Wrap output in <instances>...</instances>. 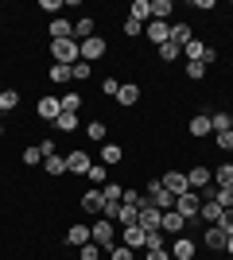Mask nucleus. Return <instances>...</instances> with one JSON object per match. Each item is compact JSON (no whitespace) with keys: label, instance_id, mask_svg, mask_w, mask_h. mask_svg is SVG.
Instances as JSON below:
<instances>
[{"label":"nucleus","instance_id":"nucleus-1","mask_svg":"<svg viewBox=\"0 0 233 260\" xmlns=\"http://www.w3.org/2000/svg\"><path fill=\"white\" fill-rule=\"evenodd\" d=\"M117 233H121V229H117V221H109V217H97V221L89 225V241L101 245V249H113V245H117Z\"/></svg>","mask_w":233,"mask_h":260},{"label":"nucleus","instance_id":"nucleus-2","mask_svg":"<svg viewBox=\"0 0 233 260\" xmlns=\"http://www.w3.org/2000/svg\"><path fill=\"white\" fill-rule=\"evenodd\" d=\"M51 58L62 62V66L82 62V47H78V39H58V43H51Z\"/></svg>","mask_w":233,"mask_h":260},{"label":"nucleus","instance_id":"nucleus-3","mask_svg":"<svg viewBox=\"0 0 233 260\" xmlns=\"http://www.w3.org/2000/svg\"><path fill=\"white\" fill-rule=\"evenodd\" d=\"M183 54H187V62H206V66L218 62V51H214L210 43H202V39H190V43L183 47Z\"/></svg>","mask_w":233,"mask_h":260},{"label":"nucleus","instance_id":"nucleus-4","mask_svg":"<svg viewBox=\"0 0 233 260\" xmlns=\"http://www.w3.org/2000/svg\"><path fill=\"white\" fill-rule=\"evenodd\" d=\"M144 198H148V206H155V210H175V194H171L159 179H155V183H148V194H144Z\"/></svg>","mask_w":233,"mask_h":260},{"label":"nucleus","instance_id":"nucleus-5","mask_svg":"<svg viewBox=\"0 0 233 260\" xmlns=\"http://www.w3.org/2000/svg\"><path fill=\"white\" fill-rule=\"evenodd\" d=\"M175 210L183 217H187V221H198V210H202V194L198 190H183V194L175 198Z\"/></svg>","mask_w":233,"mask_h":260},{"label":"nucleus","instance_id":"nucleus-6","mask_svg":"<svg viewBox=\"0 0 233 260\" xmlns=\"http://www.w3.org/2000/svg\"><path fill=\"white\" fill-rule=\"evenodd\" d=\"M89 167H93V159H89L86 148H74V152H66V171H70V175H89Z\"/></svg>","mask_w":233,"mask_h":260},{"label":"nucleus","instance_id":"nucleus-7","mask_svg":"<svg viewBox=\"0 0 233 260\" xmlns=\"http://www.w3.org/2000/svg\"><path fill=\"white\" fill-rule=\"evenodd\" d=\"M187 183H190V190H210L214 186V167H190Z\"/></svg>","mask_w":233,"mask_h":260},{"label":"nucleus","instance_id":"nucleus-8","mask_svg":"<svg viewBox=\"0 0 233 260\" xmlns=\"http://www.w3.org/2000/svg\"><path fill=\"white\" fill-rule=\"evenodd\" d=\"M121 245H124V249H132V252H140L148 245V229H140V225L121 229Z\"/></svg>","mask_w":233,"mask_h":260},{"label":"nucleus","instance_id":"nucleus-9","mask_svg":"<svg viewBox=\"0 0 233 260\" xmlns=\"http://www.w3.org/2000/svg\"><path fill=\"white\" fill-rule=\"evenodd\" d=\"M171 260H194V252H198V245H194V241L187 237V233H183V237H175L171 241Z\"/></svg>","mask_w":233,"mask_h":260},{"label":"nucleus","instance_id":"nucleus-10","mask_svg":"<svg viewBox=\"0 0 233 260\" xmlns=\"http://www.w3.org/2000/svg\"><path fill=\"white\" fill-rule=\"evenodd\" d=\"M78 47H82V58H86V62H97L101 54L109 51V43H105V39H101V35H89L86 43H78Z\"/></svg>","mask_w":233,"mask_h":260},{"label":"nucleus","instance_id":"nucleus-11","mask_svg":"<svg viewBox=\"0 0 233 260\" xmlns=\"http://www.w3.org/2000/svg\"><path fill=\"white\" fill-rule=\"evenodd\" d=\"M187 225H190V221L179 214V210H163V225H159L163 233H171V237H183V229H187Z\"/></svg>","mask_w":233,"mask_h":260},{"label":"nucleus","instance_id":"nucleus-12","mask_svg":"<svg viewBox=\"0 0 233 260\" xmlns=\"http://www.w3.org/2000/svg\"><path fill=\"white\" fill-rule=\"evenodd\" d=\"M78 202H82V210H86V214H97V217H101V210H105V194H101V186H89Z\"/></svg>","mask_w":233,"mask_h":260},{"label":"nucleus","instance_id":"nucleus-13","mask_svg":"<svg viewBox=\"0 0 233 260\" xmlns=\"http://www.w3.org/2000/svg\"><path fill=\"white\" fill-rule=\"evenodd\" d=\"M225 241H229V237H225V229H218V225L202 229V245H206L210 252H225Z\"/></svg>","mask_w":233,"mask_h":260},{"label":"nucleus","instance_id":"nucleus-14","mask_svg":"<svg viewBox=\"0 0 233 260\" xmlns=\"http://www.w3.org/2000/svg\"><path fill=\"white\" fill-rule=\"evenodd\" d=\"M159 183L171 190V194H183V190H190V183H187V171H167V175H159Z\"/></svg>","mask_w":233,"mask_h":260},{"label":"nucleus","instance_id":"nucleus-15","mask_svg":"<svg viewBox=\"0 0 233 260\" xmlns=\"http://www.w3.org/2000/svg\"><path fill=\"white\" fill-rule=\"evenodd\" d=\"M136 225L148 229V233H152V229H159V225H163V210H155V206H148V202H144V206H140V221H136Z\"/></svg>","mask_w":233,"mask_h":260},{"label":"nucleus","instance_id":"nucleus-16","mask_svg":"<svg viewBox=\"0 0 233 260\" xmlns=\"http://www.w3.org/2000/svg\"><path fill=\"white\" fill-rule=\"evenodd\" d=\"M35 113H39V120H58V113H62V98H39Z\"/></svg>","mask_w":233,"mask_h":260},{"label":"nucleus","instance_id":"nucleus-17","mask_svg":"<svg viewBox=\"0 0 233 260\" xmlns=\"http://www.w3.org/2000/svg\"><path fill=\"white\" fill-rule=\"evenodd\" d=\"M222 214H225V210L218 206L214 198H206V194H202V210H198V221H206V225H218V221H222Z\"/></svg>","mask_w":233,"mask_h":260},{"label":"nucleus","instance_id":"nucleus-18","mask_svg":"<svg viewBox=\"0 0 233 260\" xmlns=\"http://www.w3.org/2000/svg\"><path fill=\"white\" fill-rule=\"evenodd\" d=\"M148 39H152L155 47H163L167 39H171V23H163V20H148Z\"/></svg>","mask_w":233,"mask_h":260},{"label":"nucleus","instance_id":"nucleus-19","mask_svg":"<svg viewBox=\"0 0 233 260\" xmlns=\"http://www.w3.org/2000/svg\"><path fill=\"white\" fill-rule=\"evenodd\" d=\"M187 132L190 136H198V140H206V136H210V113H198V117H190V124H187Z\"/></svg>","mask_w":233,"mask_h":260},{"label":"nucleus","instance_id":"nucleus-20","mask_svg":"<svg viewBox=\"0 0 233 260\" xmlns=\"http://www.w3.org/2000/svg\"><path fill=\"white\" fill-rule=\"evenodd\" d=\"M190 39H194L190 23H183V20H175V23H171V39H167V43H175V47H187Z\"/></svg>","mask_w":233,"mask_h":260},{"label":"nucleus","instance_id":"nucleus-21","mask_svg":"<svg viewBox=\"0 0 233 260\" xmlns=\"http://www.w3.org/2000/svg\"><path fill=\"white\" fill-rule=\"evenodd\" d=\"M51 39H74V23L66 20V16H58V20H51Z\"/></svg>","mask_w":233,"mask_h":260},{"label":"nucleus","instance_id":"nucleus-22","mask_svg":"<svg viewBox=\"0 0 233 260\" xmlns=\"http://www.w3.org/2000/svg\"><path fill=\"white\" fill-rule=\"evenodd\" d=\"M140 101V86H132V82H121V89H117V105H136Z\"/></svg>","mask_w":233,"mask_h":260},{"label":"nucleus","instance_id":"nucleus-23","mask_svg":"<svg viewBox=\"0 0 233 260\" xmlns=\"http://www.w3.org/2000/svg\"><path fill=\"white\" fill-rule=\"evenodd\" d=\"M210 128H214V136H218V132H229V128H233V113H229V109L210 113Z\"/></svg>","mask_w":233,"mask_h":260},{"label":"nucleus","instance_id":"nucleus-24","mask_svg":"<svg viewBox=\"0 0 233 260\" xmlns=\"http://www.w3.org/2000/svg\"><path fill=\"white\" fill-rule=\"evenodd\" d=\"M206 198H214L222 210H233V186H210V190H206Z\"/></svg>","mask_w":233,"mask_h":260},{"label":"nucleus","instance_id":"nucleus-25","mask_svg":"<svg viewBox=\"0 0 233 260\" xmlns=\"http://www.w3.org/2000/svg\"><path fill=\"white\" fill-rule=\"evenodd\" d=\"M121 159H124V148H121V144H109V140L101 144V163H105V167H113V163H121Z\"/></svg>","mask_w":233,"mask_h":260},{"label":"nucleus","instance_id":"nucleus-26","mask_svg":"<svg viewBox=\"0 0 233 260\" xmlns=\"http://www.w3.org/2000/svg\"><path fill=\"white\" fill-rule=\"evenodd\" d=\"M43 171L55 175V179H58V175H70V171H66V155H58V152L47 155V159H43Z\"/></svg>","mask_w":233,"mask_h":260},{"label":"nucleus","instance_id":"nucleus-27","mask_svg":"<svg viewBox=\"0 0 233 260\" xmlns=\"http://www.w3.org/2000/svg\"><path fill=\"white\" fill-rule=\"evenodd\" d=\"M66 245H74V249L89 245V225H70L66 229Z\"/></svg>","mask_w":233,"mask_h":260},{"label":"nucleus","instance_id":"nucleus-28","mask_svg":"<svg viewBox=\"0 0 233 260\" xmlns=\"http://www.w3.org/2000/svg\"><path fill=\"white\" fill-rule=\"evenodd\" d=\"M214 186H233V163L229 159L214 167Z\"/></svg>","mask_w":233,"mask_h":260},{"label":"nucleus","instance_id":"nucleus-29","mask_svg":"<svg viewBox=\"0 0 233 260\" xmlns=\"http://www.w3.org/2000/svg\"><path fill=\"white\" fill-rule=\"evenodd\" d=\"M140 221V206H124L121 202V214H117V225L121 229H128V225H136Z\"/></svg>","mask_w":233,"mask_h":260},{"label":"nucleus","instance_id":"nucleus-30","mask_svg":"<svg viewBox=\"0 0 233 260\" xmlns=\"http://www.w3.org/2000/svg\"><path fill=\"white\" fill-rule=\"evenodd\" d=\"M171 12H175V0H152V20H171Z\"/></svg>","mask_w":233,"mask_h":260},{"label":"nucleus","instance_id":"nucleus-31","mask_svg":"<svg viewBox=\"0 0 233 260\" xmlns=\"http://www.w3.org/2000/svg\"><path fill=\"white\" fill-rule=\"evenodd\" d=\"M128 16H132V20H140V23H148V20H152V0H132Z\"/></svg>","mask_w":233,"mask_h":260},{"label":"nucleus","instance_id":"nucleus-32","mask_svg":"<svg viewBox=\"0 0 233 260\" xmlns=\"http://www.w3.org/2000/svg\"><path fill=\"white\" fill-rule=\"evenodd\" d=\"M89 35H97V31H93V16H82V20L74 23V39H78V43H86Z\"/></svg>","mask_w":233,"mask_h":260},{"label":"nucleus","instance_id":"nucleus-33","mask_svg":"<svg viewBox=\"0 0 233 260\" xmlns=\"http://www.w3.org/2000/svg\"><path fill=\"white\" fill-rule=\"evenodd\" d=\"M20 105V89H0V113H12Z\"/></svg>","mask_w":233,"mask_h":260},{"label":"nucleus","instance_id":"nucleus-34","mask_svg":"<svg viewBox=\"0 0 233 260\" xmlns=\"http://www.w3.org/2000/svg\"><path fill=\"white\" fill-rule=\"evenodd\" d=\"M86 140L105 144V120H89V124H86Z\"/></svg>","mask_w":233,"mask_h":260},{"label":"nucleus","instance_id":"nucleus-35","mask_svg":"<svg viewBox=\"0 0 233 260\" xmlns=\"http://www.w3.org/2000/svg\"><path fill=\"white\" fill-rule=\"evenodd\" d=\"M47 78H51L55 86H66V82H70V66H62V62H51V74H47Z\"/></svg>","mask_w":233,"mask_h":260},{"label":"nucleus","instance_id":"nucleus-36","mask_svg":"<svg viewBox=\"0 0 233 260\" xmlns=\"http://www.w3.org/2000/svg\"><path fill=\"white\" fill-rule=\"evenodd\" d=\"M206 70H210L206 62H183V74H187L190 82H202V78H206Z\"/></svg>","mask_w":233,"mask_h":260},{"label":"nucleus","instance_id":"nucleus-37","mask_svg":"<svg viewBox=\"0 0 233 260\" xmlns=\"http://www.w3.org/2000/svg\"><path fill=\"white\" fill-rule=\"evenodd\" d=\"M55 128H58V132H74V128H78V113H66V109H62V113H58V120H55Z\"/></svg>","mask_w":233,"mask_h":260},{"label":"nucleus","instance_id":"nucleus-38","mask_svg":"<svg viewBox=\"0 0 233 260\" xmlns=\"http://www.w3.org/2000/svg\"><path fill=\"white\" fill-rule=\"evenodd\" d=\"M89 66H93V62H86V58H82V62H74V66H70V82H86V78L93 74Z\"/></svg>","mask_w":233,"mask_h":260},{"label":"nucleus","instance_id":"nucleus-39","mask_svg":"<svg viewBox=\"0 0 233 260\" xmlns=\"http://www.w3.org/2000/svg\"><path fill=\"white\" fill-rule=\"evenodd\" d=\"M89 183H93V186H105V183H109V171H105V163H93V167H89Z\"/></svg>","mask_w":233,"mask_h":260},{"label":"nucleus","instance_id":"nucleus-40","mask_svg":"<svg viewBox=\"0 0 233 260\" xmlns=\"http://www.w3.org/2000/svg\"><path fill=\"white\" fill-rule=\"evenodd\" d=\"M62 109H66V113H78V109H82V93H78V89L62 93Z\"/></svg>","mask_w":233,"mask_h":260},{"label":"nucleus","instance_id":"nucleus-41","mask_svg":"<svg viewBox=\"0 0 233 260\" xmlns=\"http://www.w3.org/2000/svg\"><path fill=\"white\" fill-rule=\"evenodd\" d=\"M101 194H105V202H121V198H124V186L105 183V186H101Z\"/></svg>","mask_w":233,"mask_h":260},{"label":"nucleus","instance_id":"nucleus-42","mask_svg":"<svg viewBox=\"0 0 233 260\" xmlns=\"http://www.w3.org/2000/svg\"><path fill=\"white\" fill-rule=\"evenodd\" d=\"M179 54H183V47H175V43L159 47V58H163V62H179Z\"/></svg>","mask_w":233,"mask_h":260},{"label":"nucleus","instance_id":"nucleus-43","mask_svg":"<svg viewBox=\"0 0 233 260\" xmlns=\"http://www.w3.org/2000/svg\"><path fill=\"white\" fill-rule=\"evenodd\" d=\"M121 202H124V206H144L148 198L140 194V190H132V186H124V198H121Z\"/></svg>","mask_w":233,"mask_h":260},{"label":"nucleus","instance_id":"nucleus-44","mask_svg":"<svg viewBox=\"0 0 233 260\" xmlns=\"http://www.w3.org/2000/svg\"><path fill=\"white\" fill-rule=\"evenodd\" d=\"M124 35H128V39H140V35H144V23L128 16V20H124Z\"/></svg>","mask_w":233,"mask_h":260},{"label":"nucleus","instance_id":"nucleus-45","mask_svg":"<svg viewBox=\"0 0 233 260\" xmlns=\"http://www.w3.org/2000/svg\"><path fill=\"white\" fill-rule=\"evenodd\" d=\"M23 163H27V167H35V163H43V152H39V144H31V148H23Z\"/></svg>","mask_w":233,"mask_h":260},{"label":"nucleus","instance_id":"nucleus-46","mask_svg":"<svg viewBox=\"0 0 233 260\" xmlns=\"http://www.w3.org/2000/svg\"><path fill=\"white\" fill-rule=\"evenodd\" d=\"M105 256V249H101V245H93V241H89V245H82V260H101Z\"/></svg>","mask_w":233,"mask_h":260},{"label":"nucleus","instance_id":"nucleus-47","mask_svg":"<svg viewBox=\"0 0 233 260\" xmlns=\"http://www.w3.org/2000/svg\"><path fill=\"white\" fill-rule=\"evenodd\" d=\"M109 260H136V252L124 249V245H113V249H109Z\"/></svg>","mask_w":233,"mask_h":260},{"label":"nucleus","instance_id":"nucleus-48","mask_svg":"<svg viewBox=\"0 0 233 260\" xmlns=\"http://www.w3.org/2000/svg\"><path fill=\"white\" fill-rule=\"evenodd\" d=\"M214 144H218L222 152H233V128H229V132H218V136H214Z\"/></svg>","mask_w":233,"mask_h":260},{"label":"nucleus","instance_id":"nucleus-49","mask_svg":"<svg viewBox=\"0 0 233 260\" xmlns=\"http://www.w3.org/2000/svg\"><path fill=\"white\" fill-rule=\"evenodd\" d=\"M148 252L152 249H163V229H152V233H148V245H144Z\"/></svg>","mask_w":233,"mask_h":260},{"label":"nucleus","instance_id":"nucleus-50","mask_svg":"<svg viewBox=\"0 0 233 260\" xmlns=\"http://www.w3.org/2000/svg\"><path fill=\"white\" fill-rule=\"evenodd\" d=\"M117 89H121L117 78H105V82H101V93H105V98H117Z\"/></svg>","mask_w":233,"mask_h":260},{"label":"nucleus","instance_id":"nucleus-51","mask_svg":"<svg viewBox=\"0 0 233 260\" xmlns=\"http://www.w3.org/2000/svg\"><path fill=\"white\" fill-rule=\"evenodd\" d=\"M218 229H225V237H233V210H225L222 221H218Z\"/></svg>","mask_w":233,"mask_h":260},{"label":"nucleus","instance_id":"nucleus-52","mask_svg":"<svg viewBox=\"0 0 233 260\" xmlns=\"http://www.w3.org/2000/svg\"><path fill=\"white\" fill-rule=\"evenodd\" d=\"M39 8H43V12H51V16H55V20H58V12H62V0H43Z\"/></svg>","mask_w":233,"mask_h":260},{"label":"nucleus","instance_id":"nucleus-53","mask_svg":"<svg viewBox=\"0 0 233 260\" xmlns=\"http://www.w3.org/2000/svg\"><path fill=\"white\" fill-rule=\"evenodd\" d=\"M39 152H43V159H47V155H55V140L43 136V140H39Z\"/></svg>","mask_w":233,"mask_h":260},{"label":"nucleus","instance_id":"nucleus-54","mask_svg":"<svg viewBox=\"0 0 233 260\" xmlns=\"http://www.w3.org/2000/svg\"><path fill=\"white\" fill-rule=\"evenodd\" d=\"M144 260H171V252H167V249H152Z\"/></svg>","mask_w":233,"mask_h":260},{"label":"nucleus","instance_id":"nucleus-55","mask_svg":"<svg viewBox=\"0 0 233 260\" xmlns=\"http://www.w3.org/2000/svg\"><path fill=\"white\" fill-rule=\"evenodd\" d=\"M225 252H229V256H233V237H229V241H225Z\"/></svg>","mask_w":233,"mask_h":260},{"label":"nucleus","instance_id":"nucleus-56","mask_svg":"<svg viewBox=\"0 0 233 260\" xmlns=\"http://www.w3.org/2000/svg\"><path fill=\"white\" fill-rule=\"evenodd\" d=\"M0 140H4V124H0Z\"/></svg>","mask_w":233,"mask_h":260},{"label":"nucleus","instance_id":"nucleus-57","mask_svg":"<svg viewBox=\"0 0 233 260\" xmlns=\"http://www.w3.org/2000/svg\"><path fill=\"white\" fill-rule=\"evenodd\" d=\"M229 260H233V256H229Z\"/></svg>","mask_w":233,"mask_h":260}]
</instances>
